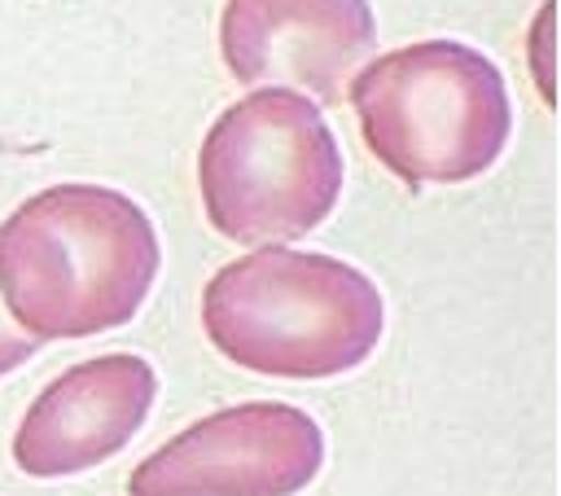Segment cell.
I'll return each mask as SVG.
<instances>
[{"label": "cell", "instance_id": "cell-1", "mask_svg": "<svg viewBox=\"0 0 561 496\" xmlns=\"http://www.w3.org/2000/svg\"><path fill=\"white\" fill-rule=\"evenodd\" d=\"M158 268L153 219L105 184H53L0 224V303L39 342L127 325Z\"/></svg>", "mask_w": 561, "mask_h": 496}, {"label": "cell", "instance_id": "cell-2", "mask_svg": "<svg viewBox=\"0 0 561 496\" xmlns=\"http://www.w3.org/2000/svg\"><path fill=\"white\" fill-rule=\"evenodd\" d=\"M202 325L219 356L267 377H337L359 369L386 334L381 290L316 250H250L202 290Z\"/></svg>", "mask_w": 561, "mask_h": 496}, {"label": "cell", "instance_id": "cell-3", "mask_svg": "<svg viewBox=\"0 0 561 496\" xmlns=\"http://www.w3.org/2000/svg\"><path fill=\"white\" fill-rule=\"evenodd\" d=\"M364 145L403 184H465L508 145L513 105L500 66L460 40L381 53L346 83Z\"/></svg>", "mask_w": 561, "mask_h": 496}, {"label": "cell", "instance_id": "cell-4", "mask_svg": "<svg viewBox=\"0 0 561 496\" xmlns=\"http://www.w3.org/2000/svg\"><path fill=\"white\" fill-rule=\"evenodd\" d=\"M342 176L337 136L294 88L232 101L197 149L206 219L241 246H280L320 228L342 198Z\"/></svg>", "mask_w": 561, "mask_h": 496}, {"label": "cell", "instance_id": "cell-5", "mask_svg": "<svg viewBox=\"0 0 561 496\" xmlns=\"http://www.w3.org/2000/svg\"><path fill=\"white\" fill-rule=\"evenodd\" d=\"M324 465V430L276 399L219 408L153 448L127 478L131 496H298Z\"/></svg>", "mask_w": 561, "mask_h": 496}, {"label": "cell", "instance_id": "cell-6", "mask_svg": "<svg viewBox=\"0 0 561 496\" xmlns=\"http://www.w3.org/2000/svg\"><path fill=\"white\" fill-rule=\"evenodd\" d=\"M377 48L368 0H228L219 53L237 83H289L316 101H342Z\"/></svg>", "mask_w": 561, "mask_h": 496}, {"label": "cell", "instance_id": "cell-7", "mask_svg": "<svg viewBox=\"0 0 561 496\" xmlns=\"http://www.w3.org/2000/svg\"><path fill=\"white\" fill-rule=\"evenodd\" d=\"M158 373L145 356H96L57 373L13 435V461L31 478L83 474L123 452L145 426Z\"/></svg>", "mask_w": 561, "mask_h": 496}, {"label": "cell", "instance_id": "cell-8", "mask_svg": "<svg viewBox=\"0 0 561 496\" xmlns=\"http://www.w3.org/2000/svg\"><path fill=\"white\" fill-rule=\"evenodd\" d=\"M39 347H44V342H39V338H31V334H26V329L4 312V303H0V377H4V373H13V369H22Z\"/></svg>", "mask_w": 561, "mask_h": 496}]
</instances>
